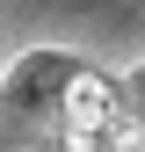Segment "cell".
Returning a JSON list of instances; mask_svg holds the SVG:
<instances>
[{"instance_id":"cell-2","label":"cell","mask_w":145,"mask_h":152,"mask_svg":"<svg viewBox=\"0 0 145 152\" xmlns=\"http://www.w3.org/2000/svg\"><path fill=\"white\" fill-rule=\"evenodd\" d=\"M131 102H138V109H145V65H138V72H131Z\"/></svg>"},{"instance_id":"cell-1","label":"cell","mask_w":145,"mask_h":152,"mask_svg":"<svg viewBox=\"0 0 145 152\" xmlns=\"http://www.w3.org/2000/svg\"><path fill=\"white\" fill-rule=\"evenodd\" d=\"M80 58L65 51H22L0 72V138H65V94Z\"/></svg>"}]
</instances>
